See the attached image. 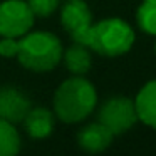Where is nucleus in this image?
<instances>
[{"label": "nucleus", "mask_w": 156, "mask_h": 156, "mask_svg": "<svg viewBox=\"0 0 156 156\" xmlns=\"http://www.w3.org/2000/svg\"><path fill=\"white\" fill-rule=\"evenodd\" d=\"M17 52H19V39L15 37L0 39V55L2 57H17Z\"/></svg>", "instance_id": "2eb2a0df"}, {"label": "nucleus", "mask_w": 156, "mask_h": 156, "mask_svg": "<svg viewBox=\"0 0 156 156\" xmlns=\"http://www.w3.org/2000/svg\"><path fill=\"white\" fill-rule=\"evenodd\" d=\"M136 22L144 34L156 35V0H143L136 12Z\"/></svg>", "instance_id": "ddd939ff"}, {"label": "nucleus", "mask_w": 156, "mask_h": 156, "mask_svg": "<svg viewBox=\"0 0 156 156\" xmlns=\"http://www.w3.org/2000/svg\"><path fill=\"white\" fill-rule=\"evenodd\" d=\"M54 114L62 122L74 124L92 114L98 104V92L92 82L82 76L69 77L54 94Z\"/></svg>", "instance_id": "f257e3e1"}, {"label": "nucleus", "mask_w": 156, "mask_h": 156, "mask_svg": "<svg viewBox=\"0 0 156 156\" xmlns=\"http://www.w3.org/2000/svg\"><path fill=\"white\" fill-rule=\"evenodd\" d=\"M61 24L74 42L87 45L92 27V12L86 0H67L61 9Z\"/></svg>", "instance_id": "423d86ee"}, {"label": "nucleus", "mask_w": 156, "mask_h": 156, "mask_svg": "<svg viewBox=\"0 0 156 156\" xmlns=\"http://www.w3.org/2000/svg\"><path fill=\"white\" fill-rule=\"evenodd\" d=\"M17 59L29 71H52L62 59V44L52 32H27L19 37Z\"/></svg>", "instance_id": "f03ea898"}, {"label": "nucleus", "mask_w": 156, "mask_h": 156, "mask_svg": "<svg viewBox=\"0 0 156 156\" xmlns=\"http://www.w3.org/2000/svg\"><path fill=\"white\" fill-rule=\"evenodd\" d=\"M136 34L126 20L119 17L102 19L92 24L87 47L104 57H119L133 49Z\"/></svg>", "instance_id": "7ed1b4c3"}, {"label": "nucleus", "mask_w": 156, "mask_h": 156, "mask_svg": "<svg viewBox=\"0 0 156 156\" xmlns=\"http://www.w3.org/2000/svg\"><path fill=\"white\" fill-rule=\"evenodd\" d=\"M27 4L34 15L49 17L57 10V7L61 5V0H27Z\"/></svg>", "instance_id": "4468645a"}, {"label": "nucleus", "mask_w": 156, "mask_h": 156, "mask_svg": "<svg viewBox=\"0 0 156 156\" xmlns=\"http://www.w3.org/2000/svg\"><path fill=\"white\" fill-rule=\"evenodd\" d=\"M154 54H156V42H154Z\"/></svg>", "instance_id": "dca6fc26"}, {"label": "nucleus", "mask_w": 156, "mask_h": 156, "mask_svg": "<svg viewBox=\"0 0 156 156\" xmlns=\"http://www.w3.org/2000/svg\"><path fill=\"white\" fill-rule=\"evenodd\" d=\"M98 121L104 124L114 136L129 131L138 122L134 101L126 96H114L102 102L98 112Z\"/></svg>", "instance_id": "20e7f679"}, {"label": "nucleus", "mask_w": 156, "mask_h": 156, "mask_svg": "<svg viewBox=\"0 0 156 156\" xmlns=\"http://www.w3.org/2000/svg\"><path fill=\"white\" fill-rule=\"evenodd\" d=\"M112 138H114V134L99 121L84 126L77 133L79 146L87 153H102L111 146Z\"/></svg>", "instance_id": "6e6552de"}, {"label": "nucleus", "mask_w": 156, "mask_h": 156, "mask_svg": "<svg viewBox=\"0 0 156 156\" xmlns=\"http://www.w3.org/2000/svg\"><path fill=\"white\" fill-rule=\"evenodd\" d=\"M55 114L45 108H30L24 118L27 134L34 139H44L54 131Z\"/></svg>", "instance_id": "9d476101"}, {"label": "nucleus", "mask_w": 156, "mask_h": 156, "mask_svg": "<svg viewBox=\"0 0 156 156\" xmlns=\"http://www.w3.org/2000/svg\"><path fill=\"white\" fill-rule=\"evenodd\" d=\"M32 104L29 98H25L15 87H2L0 89V119L17 124L22 122Z\"/></svg>", "instance_id": "0eeeda50"}, {"label": "nucleus", "mask_w": 156, "mask_h": 156, "mask_svg": "<svg viewBox=\"0 0 156 156\" xmlns=\"http://www.w3.org/2000/svg\"><path fill=\"white\" fill-rule=\"evenodd\" d=\"M134 108L138 121L156 129V79L148 81L136 94Z\"/></svg>", "instance_id": "1a4fd4ad"}, {"label": "nucleus", "mask_w": 156, "mask_h": 156, "mask_svg": "<svg viewBox=\"0 0 156 156\" xmlns=\"http://www.w3.org/2000/svg\"><path fill=\"white\" fill-rule=\"evenodd\" d=\"M34 17L25 0H4L0 4V35L22 37L32 30Z\"/></svg>", "instance_id": "39448f33"}, {"label": "nucleus", "mask_w": 156, "mask_h": 156, "mask_svg": "<svg viewBox=\"0 0 156 156\" xmlns=\"http://www.w3.org/2000/svg\"><path fill=\"white\" fill-rule=\"evenodd\" d=\"M62 57H64V64L67 71L72 76H86L92 67V57L87 45L76 42L66 52H62Z\"/></svg>", "instance_id": "9b49d317"}, {"label": "nucleus", "mask_w": 156, "mask_h": 156, "mask_svg": "<svg viewBox=\"0 0 156 156\" xmlns=\"http://www.w3.org/2000/svg\"><path fill=\"white\" fill-rule=\"evenodd\" d=\"M20 149V136L12 122L0 119V156H14Z\"/></svg>", "instance_id": "f8f14e48"}]
</instances>
